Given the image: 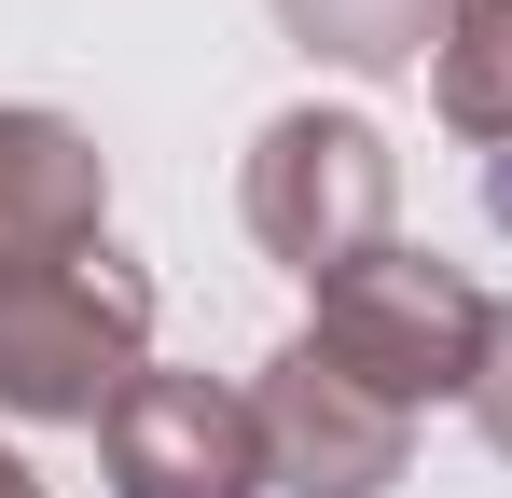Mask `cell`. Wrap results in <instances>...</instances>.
Wrapping results in <instances>:
<instances>
[{
	"label": "cell",
	"mask_w": 512,
	"mask_h": 498,
	"mask_svg": "<svg viewBox=\"0 0 512 498\" xmlns=\"http://www.w3.org/2000/svg\"><path fill=\"white\" fill-rule=\"evenodd\" d=\"M263 14L346 83H416L443 56V28H457V0H263Z\"/></svg>",
	"instance_id": "52a82bcc"
},
{
	"label": "cell",
	"mask_w": 512,
	"mask_h": 498,
	"mask_svg": "<svg viewBox=\"0 0 512 498\" xmlns=\"http://www.w3.org/2000/svg\"><path fill=\"white\" fill-rule=\"evenodd\" d=\"M485 332H499V305H485V277H471V263L388 236V249H360L346 277H319L305 346H319L333 374H360L388 415H429V402H471Z\"/></svg>",
	"instance_id": "7a4b0ae2"
},
{
	"label": "cell",
	"mask_w": 512,
	"mask_h": 498,
	"mask_svg": "<svg viewBox=\"0 0 512 498\" xmlns=\"http://www.w3.org/2000/svg\"><path fill=\"white\" fill-rule=\"evenodd\" d=\"M485 208H499V222H512V166H485Z\"/></svg>",
	"instance_id": "8fae6325"
},
{
	"label": "cell",
	"mask_w": 512,
	"mask_h": 498,
	"mask_svg": "<svg viewBox=\"0 0 512 498\" xmlns=\"http://www.w3.org/2000/svg\"><path fill=\"white\" fill-rule=\"evenodd\" d=\"M139 374H153V277L111 236L0 263V415L14 429H97Z\"/></svg>",
	"instance_id": "6da1fadb"
},
{
	"label": "cell",
	"mask_w": 512,
	"mask_h": 498,
	"mask_svg": "<svg viewBox=\"0 0 512 498\" xmlns=\"http://www.w3.org/2000/svg\"><path fill=\"white\" fill-rule=\"evenodd\" d=\"M0 498H42V471H28V457H14V443H0Z\"/></svg>",
	"instance_id": "30bf717a"
},
{
	"label": "cell",
	"mask_w": 512,
	"mask_h": 498,
	"mask_svg": "<svg viewBox=\"0 0 512 498\" xmlns=\"http://www.w3.org/2000/svg\"><path fill=\"white\" fill-rule=\"evenodd\" d=\"M97 236H111V153H97L70 111L0 97V263L97 249Z\"/></svg>",
	"instance_id": "8992f818"
},
{
	"label": "cell",
	"mask_w": 512,
	"mask_h": 498,
	"mask_svg": "<svg viewBox=\"0 0 512 498\" xmlns=\"http://www.w3.org/2000/svg\"><path fill=\"white\" fill-rule=\"evenodd\" d=\"M236 222H250V249L291 263L305 291L346 277L360 249L402 236V153H388V125H374V111H333V97H291L250 139V166H236Z\"/></svg>",
	"instance_id": "3957f363"
},
{
	"label": "cell",
	"mask_w": 512,
	"mask_h": 498,
	"mask_svg": "<svg viewBox=\"0 0 512 498\" xmlns=\"http://www.w3.org/2000/svg\"><path fill=\"white\" fill-rule=\"evenodd\" d=\"M429 111H443V139L512 166V0H457L443 56H429Z\"/></svg>",
	"instance_id": "ba28073f"
},
{
	"label": "cell",
	"mask_w": 512,
	"mask_h": 498,
	"mask_svg": "<svg viewBox=\"0 0 512 498\" xmlns=\"http://www.w3.org/2000/svg\"><path fill=\"white\" fill-rule=\"evenodd\" d=\"M471 429H485V457H512V305L485 332V374H471Z\"/></svg>",
	"instance_id": "9c48e42d"
},
{
	"label": "cell",
	"mask_w": 512,
	"mask_h": 498,
	"mask_svg": "<svg viewBox=\"0 0 512 498\" xmlns=\"http://www.w3.org/2000/svg\"><path fill=\"white\" fill-rule=\"evenodd\" d=\"M250 415H263V498H388L416 471V415H388L360 374H333L305 332L250 374Z\"/></svg>",
	"instance_id": "277c9868"
},
{
	"label": "cell",
	"mask_w": 512,
	"mask_h": 498,
	"mask_svg": "<svg viewBox=\"0 0 512 498\" xmlns=\"http://www.w3.org/2000/svg\"><path fill=\"white\" fill-rule=\"evenodd\" d=\"M97 471H111V498H263V415L250 388L153 360L97 415Z\"/></svg>",
	"instance_id": "5b68a950"
}]
</instances>
